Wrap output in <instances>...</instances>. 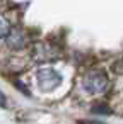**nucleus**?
Wrapping results in <instances>:
<instances>
[{"label":"nucleus","instance_id":"1","mask_svg":"<svg viewBox=\"0 0 123 124\" xmlns=\"http://www.w3.org/2000/svg\"><path fill=\"white\" fill-rule=\"evenodd\" d=\"M108 85H109L108 75H106L103 70H97V68L89 70V71L85 73L84 80H82L84 90H85L87 93H91V95H101V93H104L106 88H108Z\"/></svg>","mask_w":123,"mask_h":124},{"label":"nucleus","instance_id":"2","mask_svg":"<svg viewBox=\"0 0 123 124\" xmlns=\"http://www.w3.org/2000/svg\"><path fill=\"white\" fill-rule=\"evenodd\" d=\"M36 82H38V85H39L41 90L50 92V90H53V88H57V87L60 85L62 78H60V75H58L53 68L46 66V68L38 70V73H36Z\"/></svg>","mask_w":123,"mask_h":124},{"label":"nucleus","instance_id":"3","mask_svg":"<svg viewBox=\"0 0 123 124\" xmlns=\"http://www.w3.org/2000/svg\"><path fill=\"white\" fill-rule=\"evenodd\" d=\"M4 41H5L7 48H10L14 51H21V49L29 46V38L22 27H10L9 34L5 36Z\"/></svg>","mask_w":123,"mask_h":124},{"label":"nucleus","instance_id":"4","mask_svg":"<svg viewBox=\"0 0 123 124\" xmlns=\"http://www.w3.org/2000/svg\"><path fill=\"white\" fill-rule=\"evenodd\" d=\"M31 54H33V60L36 61H50L58 58V49L50 43H36L31 48Z\"/></svg>","mask_w":123,"mask_h":124},{"label":"nucleus","instance_id":"5","mask_svg":"<svg viewBox=\"0 0 123 124\" xmlns=\"http://www.w3.org/2000/svg\"><path fill=\"white\" fill-rule=\"evenodd\" d=\"M10 27H12V24H10L9 17H7L5 14H0V41L5 39V36L9 34Z\"/></svg>","mask_w":123,"mask_h":124},{"label":"nucleus","instance_id":"6","mask_svg":"<svg viewBox=\"0 0 123 124\" xmlns=\"http://www.w3.org/2000/svg\"><path fill=\"white\" fill-rule=\"evenodd\" d=\"M7 105V97L4 93V90H0V107H5Z\"/></svg>","mask_w":123,"mask_h":124},{"label":"nucleus","instance_id":"7","mask_svg":"<svg viewBox=\"0 0 123 124\" xmlns=\"http://www.w3.org/2000/svg\"><path fill=\"white\" fill-rule=\"evenodd\" d=\"M116 68H118V71H121V73H123V58L116 63Z\"/></svg>","mask_w":123,"mask_h":124}]
</instances>
